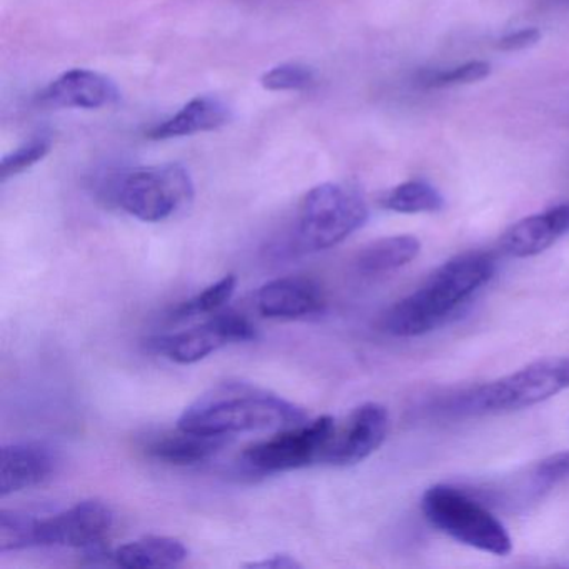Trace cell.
Instances as JSON below:
<instances>
[{
    "instance_id": "ba28073f",
    "label": "cell",
    "mask_w": 569,
    "mask_h": 569,
    "mask_svg": "<svg viewBox=\"0 0 569 569\" xmlns=\"http://www.w3.org/2000/svg\"><path fill=\"white\" fill-rule=\"evenodd\" d=\"M114 526V512L99 499H86L49 518L38 519V546L102 551Z\"/></svg>"
},
{
    "instance_id": "9c48e42d",
    "label": "cell",
    "mask_w": 569,
    "mask_h": 569,
    "mask_svg": "<svg viewBox=\"0 0 569 569\" xmlns=\"http://www.w3.org/2000/svg\"><path fill=\"white\" fill-rule=\"evenodd\" d=\"M254 338L256 328L248 318L234 311H218L196 328L156 339L154 346L178 365H194L224 346Z\"/></svg>"
},
{
    "instance_id": "30bf717a",
    "label": "cell",
    "mask_w": 569,
    "mask_h": 569,
    "mask_svg": "<svg viewBox=\"0 0 569 569\" xmlns=\"http://www.w3.org/2000/svg\"><path fill=\"white\" fill-rule=\"evenodd\" d=\"M389 412L378 402L358 406L341 428H336L322 462L336 468L358 465L378 451L388 438Z\"/></svg>"
},
{
    "instance_id": "8992f818",
    "label": "cell",
    "mask_w": 569,
    "mask_h": 569,
    "mask_svg": "<svg viewBox=\"0 0 569 569\" xmlns=\"http://www.w3.org/2000/svg\"><path fill=\"white\" fill-rule=\"evenodd\" d=\"M568 388L569 358L541 359L469 392L462 408L472 415L519 411Z\"/></svg>"
},
{
    "instance_id": "5bb4252c",
    "label": "cell",
    "mask_w": 569,
    "mask_h": 569,
    "mask_svg": "<svg viewBox=\"0 0 569 569\" xmlns=\"http://www.w3.org/2000/svg\"><path fill=\"white\" fill-rule=\"evenodd\" d=\"M566 234H569L568 202L516 222L502 234L499 244L502 252L511 258H532L551 248Z\"/></svg>"
},
{
    "instance_id": "5b68a950",
    "label": "cell",
    "mask_w": 569,
    "mask_h": 569,
    "mask_svg": "<svg viewBox=\"0 0 569 569\" xmlns=\"http://www.w3.org/2000/svg\"><path fill=\"white\" fill-rule=\"evenodd\" d=\"M112 198L122 211L144 222H162L188 208L194 182L178 162L132 169L116 181Z\"/></svg>"
},
{
    "instance_id": "603a6c76",
    "label": "cell",
    "mask_w": 569,
    "mask_h": 569,
    "mask_svg": "<svg viewBox=\"0 0 569 569\" xmlns=\"http://www.w3.org/2000/svg\"><path fill=\"white\" fill-rule=\"evenodd\" d=\"M316 84V71L301 62H284L262 74L261 86L271 92H299Z\"/></svg>"
},
{
    "instance_id": "ffe728a7",
    "label": "cell",
    "mask_w": 569,
    "mask_h": 569,
    "mask_svg": "<svg viewBox=\"0 0 569 569\" xmlns=\"http://www.w3.org/2000/svg\"><path fill=\"white\" fill-rule=\"evenodd\" d=\"M38 519L26 512L2 509L0 511V552L38 546Z\"/></svg>"
},
{
    "instance_id": "52a82bcc",
    "label": "cell",
    "mask_w": 569,
    "mask_h": 569,
    "mask_svg": "<svg viewBox=\"0 0 569 569\" xmlns=\"http://www.w3.org/2000/svg\"><path fill=\"white\" fill-rule=\"evenodd\" d=\"M336 428L335 418L319 416L312 421L281 429L278 435L246 448L241 456L242 466L258 475H278L322 462Z\"/></svg>"
},
{
    "instance_id": "d4e9b609",
    "label": "cell",
    "mask_w": 569,
    "mask_h": 569,
    "mask_svg": "<svg viewBox=\"0 0 569 569\" xmlns=\"http://www.w3.org/2000/svg\"><path fill=\"white\" fill-rule=\"evenodd\" d=\"M536 476L548 485L569 479V451L556 452V455L542 459L536 466Z\"/></svg>"
},
{
    "instance_id": "3957f363",
    "label": "cell",
    "mask_w": 569,
    "mask_h": 569,
    "mask_svg": "<svg viewBox=\"0 0 569 569\" xmlns=\"http://www.w3.org/2000/svg\"><path fill=\"white\" fill-rule=\"evenodd\" d=\"M369 211L358 189L325 182L306 192L296 218V244L306 252L325 251L355 234Z\"/></svg>"
},
{
    "instance_id": "ac0fdd59",
    "label": "cell",
    "mask_w": 569,
    "mask_h": 569,
    "mask_svg": "<svg viewBox=\"0 0 569 569\" xmlns=\"http://www.w3.org/2000/svg\"><path fill=\"white\" fill-rule=\"evenodd\" d=\"M421 244L415 236H389L365 246L356 258V268L362 276H382L405 268L415 261Z\"/></svg>"
},
{
    "instance_id": "8fae6325",
    "label": "cell",
    "mask_w": 569,
    "mask_h": 569,
    "mask_svg": "<svg viewBox=\"0 0 569 569\" xmlns=\"http://www.w3.org/2000/svg\"><path fill=\"white\" fill-rule=\"evenodd\" d=\"M38 99L46 108L94 111L118 104L121 91L111 78L101 72L71 69L49 82Z\"/></svg>"
},
{
    "instance_id": "e0dca14e",
    "label": "cell",
    "mask_w": 569,
    "mask_h": 569,
    "mask_svg": "<svg viewBox=\"0 0 569 569\" xmlns=\"http://www.w3.org/2000/svg\"><path fill=\"white\" fill-rule=\"evenodd\" d=\"M184 542L169 536H146L119 546L111 558L116 565L129 569L174 568L188 559Z\"/></svg>"
},
{
    "instance_id": "7402d4cb",
    "label": "cell",
    "mask_w": 569,
    "mask_h": 569,
    "mask_svg": "<svg viewBox=\"0 0 569 569\" xmlns=\"http://www.w3.org/2000/svg\"><path fill=\"white\" fill-rule=\"evenodd\" d=\"M51 149L52 136L49 132H39V134L32 136L31 139L22 142L19 148L2 158V161H0V179L8 181L14 176L34 168L36 164L44 161Z\"/></svg>"
},
{
    "instance_id": "7c38bea8",
    "label": "cell",
    "mask_w": 569,
    "mask_h": 569,
    "mask_svg": "<svg viewBox=\"0 0 569 569\" xmlns=\"http://www.w3.org/2000/svg\"><path fill=\"white\" fill-rule=\"evenodd\" d=\"M59 455L52 446L41 441L11 442L2 448L0 496L24 491L41 485L54 475Z\"/></svg>"
},
{
    "instance_id": "2e32d148",
    "label": "cell",
    "mask_w": 569,
    "mask_h": 569,
    "mask_svg": "<svg viewBox=\"0 0 569 569\" xmlns=\"http://www.w3.org/2000/svg\"><path fill=\"white\" fill-rule=\"evenodd\" d=\"M232 436L208 435L178 428L148 446L151 458L172 466H192L209 461L231 442Z\"/></svg>"
},
{
    "instance_id": "484cf974",
    "label": "cell",
    "mask_w": 569,
    "mask_h": 569,
    "mask_svg": "<svg viewBox=\"0 0 569 569\" xmlns=\"http://www.w3.org/2000/svg\"><path fill=\"white\" fill-rule=\"evenodd\" d=\"M539 39H541V32L538 29L526 28L499 39L496 48L506 52L522 51V49L532 48V46L538 44Z\"/></svg>"
},
{
    "instance_id": "d6986e66",
    "label": "cell",
    "mask_w": 569,
    "mask_h": 569,
    "mask_svg": "<svg viewBox=\"0 0 569 569\" xmlns=\"http://www.w3.org/2000/svg\"><path fill=\"white\" fill-rule=\"evenodd\" d=\"M382 208L399 214H425L438 212L445 208L441 192L426 181H406L386 192L381 199Z\"/></svg>"
},
{
    "instance_id": "7a4b0ae2",
    "label": "cell",
    "mask_w": 569,
    "mask_h": 569,
    "mask_svg": "<svg viewBox=\"0 0 569 569\" xmlns=\"http://www.w3.org/2000/svg\"><path fill=\"white\" fill-rule=\"evenodd\" d=\"M306 421L305 409L251 382H221L184 409L178 428L208 435L279 431Z\"/></svg>"
},
{
    "instance_id": "44dd1931",
    "label": "cell",
    "mask_w": 569,
    "mask_h": 569,
    "mask_svg": "<svg viewBox=\"0 0 569 569\" xmlns=\"http://www.w3.org/2000/svg\"><path fill=\"white\" fill-rule=\"evenodd\" d=\"M238 278L234 274L224 276L214 284L206 288L204 291L196 295L194 298L181 302L178 308L172 311V319H188L194 316L211 315L218 312L229 299L234 295Z\"/></svg>"
},
{
    "instance_id": "6da1fadb",
    "label": "cell",
    "mask_w": 569,
    "mask_h": 569,
    "mask_svg": "<svg viewBox=\"0 0 569 569\" xmlns=\"http://www.w3.org/2000/svg\"><path fill=\"white\" fill-rule=\"evenodd\" d=\"M495 259L486 252H466L439 266L412 295L396 302L385 316V329L396 338L428 335L448 321L495 274Z\"/></svg>"
},
{
    "instance_id": "4fadbf2b",
    "label": "cell",
    "mask_w": 569,
    "mask_h": 569,
    "mask_svg": "<svg viewBox=\"0 0 569 569\" xmlns=\"http://www.w3.org/2000/svg\"><path fill=\"white\" fill-rule=\"evenodd\" d=\"M325 305L321 288L311 279L299 276L266 282L256 292V308L269 319H299L319 315Z\"/></svg>"
},
{
    "instance_id": "cb8c5ba5",
    "label": "cell",
    "mask_w": 569,
    "mask_h": 569,
    "mask_svg": "<svg viewBox=\"0 0 569 569\" xmlns=\"http://www.w3.org/2000/svg\"><path fill=\"white\" fill-rule=\"evenodd\" d=\"M491 74V66L485 61H471L451 69L425 71L419 78L425 88H451V86L472 84Z\"/></svg>"
},
{
    "instance_id": "4316f807",
    "label": "cell",
    "mask_w": 569,
    "mask_h": 569,
    "mask_svg": "<svg viewBox=\"0 0 569 569\" xmlns=\"http://www.w3.org/2000/svg\"><path fill=\"white\" fill-rule=\"evenodd\" d=\"M246 568H262V569H295L302 568L301 562L296 561L289 555H272L269 558L259 559V561L248 562Z\"/></svg>"
},
{
    "instance_id": "9a60e30c",
    "label": "cell",
    "mask_w": 569,
    "mask_h": 569,
    "mask_svg": "<svg viewBox=\"0 0 569 569\" xmlns=\"http://www.w3.org/2000/svg\"><path fill=\"white\" fill-rule=\"evenodd\" d=\"M231 106L219 96H198L164 121L152 126L146 136L152 141L186 138L199 132L218 131L232 121Z\"/></svg>"
},
{
    "instance_id": "277c9868",
    "label": "cell",
    "mask_w": 569,
    "mask_h": 569,
    "mask_svg": "<svg viewBox=\"0 0 569 569\" xmlns=\"http://www.w3.org/2000/svg\"><path fill=\"white\" fill-rule=\"evenodd\" d=\"M422 512L439 531L469 548L495 556L511 552L505 525L491 511L448 485H436L422 495Z\"/></svg>"
}]
</instances>
